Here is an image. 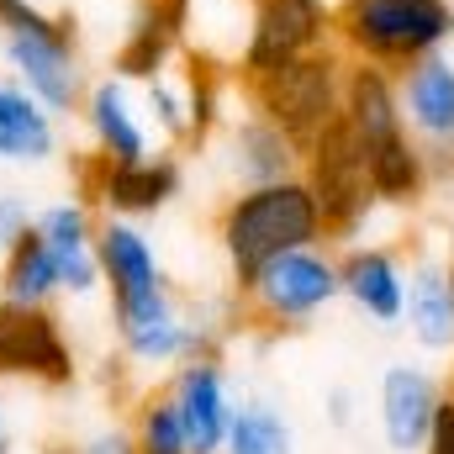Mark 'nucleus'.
<instances>
[{
	"label": "nucleus",
	"mask_w": 454,
	"mask_h": 454,
	"mask_svg": "<svg viewBox=\"0 0 454 454\" xmlns=\"http://www.w3.org/2000/svg\"><path fill=\"white\" fill-rule=\"evenodd\" d=\"M328 243V223L317 212V196L307 191L301 175L291 180H264V185H238L217 212V248H223L232 291L270 264L286 248Z\"/></svg>",
	"instance_id": "nucleus-1"
},
{
	"label": "nucleus",
	"mask_w": 454,
	"mask_h": 454,
	"mask_svg": "<svg viewBox=\"0 0 454 454\" xmlns=\"http://www.w3.org/2000/svg\"><path fill=\"white\" fill-rule=\"evenodd\" d=\"M333 43L343 59L402 74L454 43V0H333Z\"/></svg>",
	"instance_id": "nucleus-2"
},
{
	"label": "nucleus",
	"mask_w": 454,
	"mask_h": 454,
	"mask_svg": "<svg viewBox=\"0 0 454 454\" xmlns=\"http://www.w3.org/2000/svg\"><path fill=\"white\" fill-rule=\"evenodd\" d=\"M232 296L248 323H259L270 333H301V328H312V317H323L333 301H343L339 248L333 243L286 248L270 264H259Z\"/></svg>",
	"instance_id": "nucleus-3"
},
{
	"label": "nucleus",
	"mask_w": 454,
	"mask_h": 454,
	"mask_svg": "<svg viewBox=\"0 0 454 454\" xmlns=\"http://www.w3.org/2000/svg\"><path fill=\"white\" fill-rule=\"evenodd\" d=\"M343 59L339 43L333 48H317V53H301L280 69H264L254 80H238L248 106L259 116H270L280 132H291L301 148L339 116V96H343Z\"/></svg>",
	"instance_id": "nucleus-4"
},
{
	"label": "nucleus",
	"mask_w": 454,
	"mask_h": 454,
	"mask_svg": "<svg viewBox=\"0 0 454 454\" xmlns=\"http://www.w3.org/2000/svg\"><path fill=\"white\" fill-rule=\"evenodd\" d=\"M301 180L317 196V212L328 223V243H364V227L380 212L370 175H364V148L348 132V121L333 116L307 148H301Z\"/></svg>",
	"instance_id": "nucleus-5"
},
{
	"label": "nucleus",
	"mask_w": 454,
	"mask_h": 454,
	"mask_svg": "<svg viewBox=\"0 0 454 454\" xmlns=\"http://www.w3.org/2000/svg\"><path fill=\"white\" fill-rule=\"evenodd\" d=\"M0 59L11 69L16 85H27L48 112L74 116L85 101V48H80V16L59 11V21L48 32H0Z\"/></svg>",
	"instance_id": "nucleus-6"
},
{
	"label": "nucleus",
	"mask_w": 454,
	"mask_h": 454,
	"mask_svg": "<svg viewBox=\"0 0 454 454\" xmlns=\"http://www.w3.org/2000/svg\"><path fill=\"white\" fill-rule=\"evenodd\" d=\"M74 175H80V196L101 217H127V223H148V217L169 212L185 191V159L175 148H153L148 159H132V164L85 153L74 164Z\"/></svg>",
	"instance_id": "nucleus-7"
},
{
	"label": "nucleus",
	"mask_w": 454,
	"mask_h": 454,
	"mask_svg": "<svg viewBox=\"0 0 454 454\" xmlns=\"http://www.w3.org/2000/svg\"><path fill=\"white\" fill-rule=\"evenodd\" d=\"M80 380L74 343L53 307H5L0 301V386L69 391Z\"/></svg>",
	"instance_id": "nucleus-8"
},
{
	"label": "nucleus",
	"mask_w": 454,
	"mask_h": 454,
	"mask_svg": "<svg viewBox=\"0 0 454 454\" xmlns=\"http://www.w3.org/2000/svg\"><path fill=\"white\" fill-rule=\"evenodd\" d=\"M317 48H333V0H254L238 80H254Z\"/></svg>",
	"instance_id": "nucleus-9"
},
{
	"label": "nucleus",
	"mask_w": 454,
	"mask_h": 454,
	"mask_svg": "<svg viewBox=\"0 0 454 454\" xmlns=\"http://www.w3.org/2000/svg\"><path fill=\"white\" fill-rule=\"evenodd\" d=\"M96 227L101 212L74 191V196H59L48 207H37L32 232L48 243L53 254V270H59V301H96L106 291L101 280V259H96Z\"/></svg>",
	"instance_id": "nucleus-10"
},
{
	"label": "nucleus",
	"mask_w": 454,
	"mask_h": 454,
	"mask_svg": "<svg viewBox=\"0 0 454 454\" xmlns=\"http://www.w3.org/2000/svg\"><path fill=\"white\" fill-rule=\"evenodd\" d=\"M164 396L175 407V423L185 434L191 454H223L227 423H232V375H227L223 354H196L185 364H175L164 375Z\"/></svg>",
	"instance_id": "nucleus-11"
},
{
	"label": "nucleus",
	"mask_w": 454,
	"mask_h": 454,
	"mask_svg": "<svg viewBox=\"0 0 454 454\" xmlns=\"http://www.w3.org/2000/svg\"><path fill=\"white\" fill-rule=\"evenodd\" d=\"M80 116H85V137H90V153H96V159L132 164V159H148V153L159 148V137H153V127H148V116H143L137 85L116 80L112 69L85 85Z\"/></svg>",
	"instance_id": "nucleus-12"
},
{
	"label": "nucleus",
	"mask_w": 454,
	"mask_h": 454,
	"mask_svg": "<svg viewBox=\"0 0 454 454\" xmlns=\"http://www.w3.org/2000/svg\"><path fill=\"white\" fill-rule=\"evenodd\" d=\"M444 380L428 364H386L380 386H375V418H380V439L391 454H423V439L434 428V412L444 402Z\"/></svg>",
	"instance_id": "nucleus-13"
},
{
	"label": "nucleus",
	"mask_w": 454,
	"mask_h": 454,
	"mask_svg": "<svg viewBox=\"0 0 454 454\" xmlns=\"http://www.w3.org/2000/svg\"><path fill=\"white\" fill-rule=\"evenodd\" d=\"M343 301L375 328H396L407 307V259L396 243H343L339 248Z\"/></svg>",
	"instance_id": "nucleus-14"
},
{
	"label": "nucleus",
	"mask_w": 454,
	"mask_h": 454,
	"mask_svg": "<svg viewBox=\"0 0 454 454\" xmlns=\"http://www.w3.org/2000/svg\"><path fill=\"white\" fill-rule=\"evenodd\" d=\"M223 169L232 185L291 180L301 175V143L248 106L238 116H223Z\"/></svg>",
	"instance_id": "nucleus-15"
},
{
	"label": "nucleus",
	"mask_w": 454,
	"mask_h": 454,
	"mask_svg": "<svg viewBox=\"0 0 454 454\" xmlns=\"http://www.w3.org/2000/svg\"><path fill=\"white\" fill-rule=\"evenodd\" d=\"M180 37H185V0H137L116 37L112 74L127 85L164 74L180 59Z\"/></svg>",
	"instance_id": "nucleus-16"
},
{
	"label": "nucleus",
	"mask_w": 454,
	"mask_h": 454,
	"mask_svg": "<svg viewBox=\"0 0 454 454\" xmlns=\"http://www.w3.org/2000/svg\"><path fill=\"white\" fill-rule=\"evenodd\" d=\"M396 96H402V121L407 132L439 153L454 143V53H428L418 64H407L396 74Z\"/></svg>",
	"instance_id": "nucleus-17"
},
{
	"label": "nucleus",
	"mask_w": 454,
	"mask_h": 454,
	"mask_svg": "<svg viewBox=\"0 0 454 454\" xmlns=\"http://www.w3.org/2000/svg\"><path fill=\"white\" fill-rule=\"evenodd\" d=\"M407 339L434 359L454 354V259L423 254L407 264V307H402Z\"/></svg>",
	"instance_id": "nucleus-18"
},
{
	"label": "nucleus",
	"mask_w": 454,
	"mask_h": 454,
	"mask_svg": "<svg viewBox=\"0 0 454 454\" xmlns=\"http://www.w3.org/2000/svg\"><path fill=\"white\" fill-rule=\"evenodd\" d=\"M64 148V127L27 85L0 74V164L5 169H43Z\"/></svg>",
	"instance_id": "nucleus-19"
},
{
	"label": "nucleus",
	"mask_w": 454,
	"mask_h": 454,
	"mask_svg": "<svg viewBox=\"0 0 454 454\" xmlns=\"http://www.w3.org/2000/svg\"><path fill=\"white\" fill-rule=\"evenodd\" d=\"M364 148V175H370V191L380 207H418L428 191H434V164H428V148L402 127L391 137H375V143H359Z\"/></svg>",
	"instance_id": "nucleus-20"
},
{
	"label": "nucleus",
	"mask_w": 454,
	"mask_h": 454,
	"mask_svg": "<svg viewBox=\"0 0 454 454\" xmlns=\"http://www.w3.org/2000/svg\"><path fill=\"white\" fill-rule=\"evenodd\" d=\"M339 116L348 121V132L359 143H375V137H391L402 132V96H396V74L380 69V64H364V59H348L343 64V96H339Z\"/></svg>",
	"instance_id": "nucleus-21"
},
{
	"label": "nucleus",
	"mask_w": 454,
	"mask_h": 454,
	"mask_svg": "<svg viewBox=\"0 0 454 454\" xmlns=\"http://www.w3.org/2000/svg\"><path fill=\"white\" fill-rule=\"evenodd\" d=\"M254 0H185V37L180 53H196L217 69H238L248 43Z\"/></svg>",
	"instance_id": "nucleus-22"
},
{
	"label": "nucleus",
	"mask_w": 454,
	"mask_h": 454,
	"mask_svg": "<svg viewBox=\"0 0 454 454\" xmlns=\"http://www.w3.org/2000/svg\"><path fill=\"white\" fill-rule=\"evenodd\" d=\"M0 301L5 307H53L59 301V270L48 243L27 227L5 254H0Z\"/></svg>",
	"instance_id": "nucleus-23"
},
{
	"label": "nucleus",
	"mask_w": 454,
	"mask_h": 454,
	"mask_svg": "<svg viewBox=\"0 0 454 454\" xmlns=\"http://www.w3.org/2000/svg\"><path fill=\"white\" fill-rule=\"evenodd\" d=\"M137 96H143V116H148L153 137H164V148H175V153L196 148V106H191V74L185 69L169 64L164 74L143 80Z\"/></svg>",
	"instance_id": "nucleus-24"
},
{
	"label": "nucleus",
	"mask_w": 454,
	"mask_h": 454,
	"mask_svg": "<svg viewBox=\"0 0 454 454\" xmlns=\"http://www.w3.org/2000/svg\"><path fill=\"white\" fill-rule=\"evenodd\" d=\"M223 454H296V428L270 396H238Z\"/></svg>",
	"instance_id": "nucleus-25"
},
{
	"label": "nucleus",
	"mask_w": 454,
	"mask_h": 454,
	"mask_svg": "<svg viewBox=\"0 0 454 454\" xmlns=\"http://www.w3.org/2000/svg\"><path fill=\"white\" fill-rule=\"evenodd\" d=\"M127 428H132L137 454H191V450H185L180 423H175V407H169V396H164V386L137 396V407H132V423H127Z\"/></svg>",
	"instance_id": "nucleus-26"
},
{
	"label": "nucleus",
	"mask_w": 454,
	"mask_h": 454,
	"mask_svg": "<svg viewBox=\"0 0 454 454\" xmlns=\"http://www.w3.org/2000/svg\"><path fill=\"white\" fill-rule=\"evenodd\" d=\"M69 454H137V444H132L127 423H96L90 434H80L69 444Z\"/></svg>",
	"instance_id": "nucleus-27"
},
{
	"label": "nucleus",
	"mask_w": 454,
	"mask_h": 454,
	"mask_svg": "<svg viewBox=\"0 0 454 454\" xmlns=\"http://www.w3.org/2000/svg\"><path fill=\"white\" fill-rule=\"evenodd\" d=\"M37 217V207H32V196H21V191H0V254L32 227Z\"/></svg>",
	"instance_id": "nucleus-28"
},
{
	"label": "nucleus",
	"mask_w": 454,
	"mask_h": 454,
	"mask_svg": "<svg viewBox=\"0 0 454 454\" xmlns=\"http://www.w3.org/2000/svg\"><path fill=\"white\" fill-rule=\"evenodd\" d=\"M423 454H454V396L444 391V402H439V412H434V428H428V439H423Z\"/></svg>",
	"instance_id": "nucleus-29"
},
{
	"label": "nucleus",
	"mask_w": 454,
	"mask_h": 454,
	"mask_svg": "<svg viewBox=\"0 0 454 454\" xmlns=\"http://www.w3.org/2000/svg\"><path fill=\"white\" fill-rule=\"evenodd\" d=\"M328 423H333V428H348V423H354V391H343V386L328 391Z\"/></svg>",
	"instance_id": "nucleus-30"
},
{
	"label": "nucleus",
	"mask_w": 454,
	"mask_h": 454,
	"mask_svg": "<svg viewBox=\"0 0 454 454\" xmlns=\"http://www.w3.org/2000/svg\"><path fill=\"white\" fill-rule=\"evenodd\" d=\"M428 164H434V191H439V185H450V180H454V143H450V148H439V153H428Z\"/></svg>",
	"instance_id": "nucleus-31"
},
{
	"label": "nucleus",
	"mask_w": 454,
	"mask_h": 454,
	"mask_svg": "<svg viewBox=\"0 0 454 454\" xmlns=\"http://www.w3.org/2000/svg\"><path fill=\"white\" fill-rule=\"evenodd\" d=\"M0 454H16V428H11V402H5V386H0Z\"/></svg>",
	"instance_id": "nucleus-32"
},
{
	"label": "nucleus",
	"mask_w": 454,
	"mask_h": 454,
	"mask_svg": "<svg viewBox=\"0 0 454 454\" xmlns=\"http://www.w3.org/2000/svg\"><path fill=\"white\" fill-rule=\"evenodd\" d=\"M450 259H454V217H450Z\"/></svg>",
	"instance_id": "nucleus-33"
},
{
	"label": "nucleus",
	"mask_w": 454,
	"mask_h": 454,
	"mask_svg": "<svg viewBox=\"0 0 454 454\" xmlns=\"http://www.w3.org/2000/svg\"><path fill=\"white\" fill-rule=\"evenodd\" d=\"M43 454H69V450H43Z\"/></svg>",
	"instance_id": "nucleus-34"
},
{
	"label": "nucleus",
	"mask_w": 454,
	"mask_h": 454,
	"mask_svg": "<svg viewBox=\"0 0 454 454\" xmlns=\"http://www.w3.org/2000/svg\"><path fill=\"white\" fill-rule=\"evenodd\" d=\"M450 396H454V391H450Z\"/></svg>",
	"instance_id": "nucleus-35"
}]
</instances>
